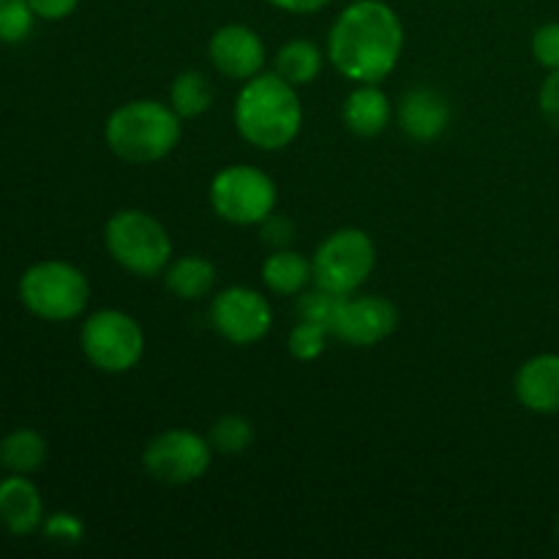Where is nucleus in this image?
Returning <instances> with one entry per match:
<instances>
[{
  "label": "nucleus",
  "instance_id": "1",
  "mask_svg": "<svg viewBox=\"0 0 559 559\" xmlns=\"http://www.w3.org/2000/svg\"><path fill=\"white\" fill-rule=\"evenodd\" d=\"M404 49V27L385 0H355L336 16L328 36V58L347 80L377 82L396 69Z\"/></svg>",
  "mask_w": 559,
  "mask_h": 559
},
{
  "label": "nucleus",
  "instance_id": "2",
  "mask_svg": "<svg viewBox=\"0 0 559 559\" xmlns=\"http://www.w3.org/2000/svg\"><path fill=\"white\" fill-rule=\"evenodd\" d=\"M304 123V107L278 74H257L243 82L235 102V126L249 145L260 151H282L298 136Z\"/></svg>",
  "mask_w": 559,
  "mask_h": 559
},
{
  "label": "nucleus",
  "instance_id": "3",
  "mask_svg": "<svg viewBox=\"0 0 559 559\" xmlns=\"http://www.w3.org/2000/svg\"><path fill=\"white\" fill-rule=\"evenodd\" d=\"M109 151L129 164H151L169 156L180 140V118L169 104L129 102L115 109L107 120Z\"/></svg>",
  "mask_w": 559,
  "mask_h": 559
},
{
  "label": "nucleus",
  "instance_id": "4",
  "mask_svg": "<svg viewBox=\"0 0 559 559\" xmlns=\"http://www.w3.org/2000/svg\"><path fill=\"white\" fill-rule=\"evenodd\" d=\"M20 300L33 317L47 322H69L85 311L91 284L76 265L44 260L20 276Z\"/></svg>",
  "mask_w": 559,
  "mask_h": 559
},
{
  "label": "nucleus",
  "instance_id": "5",
  "mask_svg": "<svg viewBox=\"0 0 559 559\" xmlns=\"http://www.w3.org/2000/svg\"><path fill=\"white\" fill-rule=\"evenodd\" d=\"M104 243L118 265L136 276H156L173 260V240L145 211H118L104 227Z\"/></svg>",
  "mask_w": 559,
  "mask_h": 559
},
{
  "label": "nucleus",
  "instance_id": "6",
  "mask_svg": "<svg viewBox=\"0 0 559 559\" xmlns=\"http://www.w3.org/2000/svg\"><path fill=\"white\" fill-rule=\"evenodd\" d=\"M374 262L377 249L364 229H336L314 251V260H311L314 287L336 295H353L371 276Z\"/></svg>",
  "mask_w": 559,
  "mask_h": 559
},
{
  "label": "nucleus",
  "instance_id": "7",
  "mask_svg": "<svg viewBox=\"0 0 559 559\" xmlns=\"http://www.w3.org/2000/svg\"><path fill=\"white\" fill-rule=\"evenodd\" d=\"M80 342L85 358L107 374H123L134 369L145 353V333L140 322L118 309H104L87 317Z\"/></svg>",
  "mask_w": 559,
  "mask_h": 559
},
{
  "label": "nucleus",
  "instance_id": "8",
  "mask_svg": "<svg viewBox=\"0 0 559 559\" xmlns=\"http://www.w3.org/2000/svg\"><path fill=\"white\" fill-rule=\"evenodd\" d=\"M276 183L249 164L224 167L211 183V205L224 222L251 227L276 211Z\"/></svg>",
  "mask_w": 559,
  "mask_h": 559
},
{
  "label": "nucleus",
  "instance_id": "9",
  "mask_svg": "<svg viewBox=\"0 0 559 559\" xmlns=\"http://www.w3.org/2000/svg\"><path fill=\"white\" fill-rule=\"evenodd\" d=\"M213 448L205 437L186 429H169L153 437L142 451V467L162 484H191L211 467Z\"/></svg>",
  "mask_w": 559,
  "mask_h": 559
},
{
  "label": "nucleus",
  "instance_id": "10",
  "mask_svg": "<svg viewBox=\"0 0 559 559\" xmlns=\"http://www.w3.org/2000/svg\"><path fill=\"white\" fill-rule=\"evenodd\" d=\"M211 320L227 342L246 347V344H254L267 336L273 325V311L257 289L229 287L222 289L213 300Z\"/></svg>",
  "mask_w": 559,
  "mask_h": 559
},
{
  "label": "nucleus",
  "instance_id": "11",
  "mask_svg": "<svg viewBox=\"0 0 559 559\" xmlns=\"http://www.w3.org/2000/svg\"><path fill=\"white\" fill-rule=\"evenodd\" d=\"M399 325V311L391 300L380 295H344L342 309L333 322L331 336L353 344V347H374L391 336Z\"/></svg>",
  "mask_w": 559,
  "mask_h": 559
},
{
  "label": "nucleus",
  "instance_id": "12",
  "mask_svg": "<svg viewBox=\"0 0 559 559\" xmlns=\"http://www.w3.org/2000/svg\"><path fill=\"white\" fill-rule=\"evenodd\" d=\"M207 58L224 76L246 82L265 66V44L249 25H224L211 36Z\"/></svg>",
  "mask_w": 559,
  "mask_h": 559
},
{
  "label": "nucleus",
  "instance_id": "13",
  "mask_svg": "<svg viewBox=\"0 0 559 559\" xmlns=\"http://www.w3.org/2000/svg\"><path fill=\"white\" fill-rule=\"evenodd\" d=\"M451 123V104L435 87H413L399 104V126L415 142H431L442 136Z\"/></svg>",
  "mask_w": 559,
  "mask_h": 559
},
{
  "label": "nucleus",
  "instance_id": "14",
  "mask_svg": "<svg viewBox=\"0 0 559 559\" xmlns=\"http://www.w3.org/2000/svg\"><path fill=\"white\" fill-rule=\"evenodd\" d=\"M44 500L31 475L9 473L0 480V524L11 535H31L44 524Z\"/></svg>",
  "mask_w": 559,
  "mask_h": 559
},
{
  "label": "nucleus",
  "instance_id": "15",
  "mask_svg": "<svg viewBox=\"0 0 559 559\" xmlns=\"http://www.w3.org/2000/svg\"><path fill=\"white\" fill-rule=\"evenodd\" d=\"M516 399L522 407L535 415H557L559 413V355L544 353L530 358L519 369Z\"/></svg>",
  "mask_w": 559,
  "mask_h": 559
},
{
  "label": "nucleus",
  "instance_id": "16",
  "mask_svg": "<svg viewBox=\"0 0 559 559\" xmlns=\"http://www.w3.org/2000/svg\"><path fill=\"white\" fill-rule=\"evenodd\" d=\"M344 123L353 134L358 136H377L385 131L388 120H391V102L385 93L371 82L355 87L344 102Z\"/></svg>",
  "mask_w": 559,
  "mask_h": 559
},
{
  "label": "nucleus",
  "instance_id": "17",
  "mask_svg": "<svg viewBox=\"0 0 559 559\" xmlns=\"http://www.w3.org/2000/svg\"><path fill=\"white\" fill-rule=\"evenodd\" d=\"M164 284L169 293L183 300L205 298L216 287V265L200 254L178 257L164 267Z\"/></svg>",
  "mask_w": 559,
  "mask_h": 559
},
{
  "label": "nucleus",
  "instance_id": "18",
  "mask_svg": "<svg viewBox=\"0 0 559 559\" xmlns=\"http://www.w3.org/2000/svg\"><path fill=\"white\" fill-rule=\"evenodd\" d=\"M262 282L276 295H300L311 282V262L293 249H276L262 262Z\"/></svg>",
  "mask_w": 559,
  "mask_h": 559
},
{
  "label": "nucleus",
  "instance_id": "19",
  "mask_svg": "<svg viewBox=\"0 0 559 559\" xmlns=\"http://www.w3.org/2000/svg\"><path fill=\"white\" fill-rule=\"evenodd\" d=\"M47 462V440L36 429H14L0 440V464L9 473L31 475Z\"/></svg>",
  "mask_w": 559,
  "mask_h": 559
},
{
  "label": "nucleus",
  "instance_id": "20",
  "mask_svg": "<svg viewBox=\"0 0 559 559\" xmlns=\"http://www.w3.org/2000/svg\"><path fill=\"white\" fill-rule=\"evenodd\" d=\"M322 71V49L309 38H293L276 52V74L289 85H309Z\"/></svg>",
  "mask_w": 559,
  "mask_h": 559
},
{
  "label": "nucleus",
  "instance_id": "21",
  "mask_svg": "<svg viewBox=\"0 0 559 559\" xmlns=\"http://www.w3.org/2000/svg\"><path fill=\"white\" fill-rule=\"evenodd\" d=\"M213 104V85L202 71H183L169 87V107L178 118H200Z\"/></svg>",
  "mask_w": 559,
  "mask_h": 559
},
{
  "label": "nucleus",
  "instance_id": "22",
  "mask_svg": "<svg viewBox=\"0 0 559 559\" xmlns=\"http://www.w3.org/2000/svg\"><path fill=\"white\" fill-rule=\"evenodd\" d=\"M213 453L222 456H240L254 445V426L243 415H222L207 431Z\"/></svg>",
  "mask_w": 559,
  "mask_h": 559
},
{
  "label": "nucleus",
  "instance_id": "23",
  "mask_svg": "<svg viewBox=\"0 0 559 559\" xmlns=\"http://www.w3.org/2000/svg\"><path fill=\"white\" fill-rule=\"evenodd\" d=\"M344 295L328 293V289L314 287L311 293H300L298 298V317L300 320H309L314 325L325 328L328 333L333 331V322H336L338 309H342Z\"/></svg>",
  "mask_w": 559,
  "mask_h": 559
},
{
  "label": "nucleus",
  "instance_id": "24",
  "mask_svg": "<svg viewBox=\"0 0 559 559\" xmlns=\"http://www.w3.org/2000/svg\"><path fill=\"white\" fill-rule=\"evenodd\" d=\"M36 20L27 0H0V41L22 44L33 33Z\"/></svg>",
  "mask_w": 559,
  "mask_h": 559
},
{
  "label": "nucleus",
  "instance_id": "25",
  "mask_svg": "<svg viewBox=\"0 0 559 559\" xmlns=\"http://www.w3.org/2000/svg\"><path fill=\"white\" fill-rule=\"evenodd\" d=\"M328 336H331V333H328L325 328L314 325V322L309 320H300L298 325L293 328V333H289V353L298 360H317L325 353Z\"/></svg>",
  "mask_w": 559,
  "mask_h": 559
},
{
  "label": "nucleus",
  "instance_id": "26",
  "mask_svg": "<svg viewBox=\"0 0 559 559\" xmlns=\"http://www.w3.org/2000/svg\"><path fill=\"white\" fill-rule=\"evenodd\" d=\"M41 530L52 544L76 546L82 538H85V524H82L74 513H66V511H58L52 513V516L44 519Z\"/></svg>",
  "mask_w": 559,
  "mask_h": 559
},
{
  "label": "nucleus",
  "instance_id": "27",
  "mask_svg": "<svg viewBox=\"0 0 559 559\" xmlns=\"http://www.w3.org/2000/svg\"><path fill=\"white\" fill-rule=\"evenodd\" d=\"M533 58L538 60L544 69L559 71V22H549V25L535 31Z\"/></svg>",
  "mask_w": 559,
  "mask_h": 559
},
{
  "label": "nucleus",
  "instance_id": "28",
  "mask_svg": "<svg viewBox=\"0 0 559 559\" xmlns=\"http://www.w3.org/2000/svg\"><path fill=\"white\" fill-rule=\"evenodd\" d=\"M260 227H262L260 238L265 240L273 251L287 249L289 240L295 238V227L287 216H276V213H271V216H267Z\"/></svg>",
  "mask_w": 559,
  "mask_h": 559
},
{
  "label": "nucleus",
  "instance_id": "29",
  "mask_svg": "<svg viewBox=\"0 0 559 559\" xmlns=\"http://www.w3.org/2000/svg\"><path fill=\"white\" fill-rule=\"evenodd\" d=\"M538 102L546 123L559 131V71H549V76H546L544 85H540Z\"/></svg>",
  "mask_w": 559,
  "mask_h": 559
},
{
  "label": "nucleus",
  "instance_id": "30",
  "mask_svg": "<svg viewBox=\"0 0 559 559\" xmlns=\"http://www.w3.org/2000/svg\"><path fill=\"white\" fill-rule=\"evenodd\" d=\"M33 9V14L38 20H47V22H60L66 16H71L80 5V0H27Z\"/></svg>",
  "mask_w": 559,
  "mask_h": 559
},
{
  "label": "nucleus",
  "instance_id": "31",
  "mask_svg": "<svg viewBox=\"0 0 559 559\" xmlns=\"http://www.w3.org/2000/svg\"><path fill=\"white\" fill-rule=\"evenodd\" d=\"M276 9L289 11V14H314V11L325 9L331 0H267Z\"/></svg>",
  "mask_w": 559,
  "mask_h": 559
},
{
  "label": "nucleus",
  "instance_id": "32",
  "mask_svg": "<svg viewBox=\"0 0 559 559\" xmlns=\"http://www.w3.org/2000/svg\"><path fill=\"white\" fill-rule=\"evenodd\" d=\"M557 538H559V519H557Z\"/></svg>",
  "mask_w": 559,
  "mask_h": 559
},
{
  "label": "nucleus",
  "instance_id": "33",
  "mask_svg": "<svg viewBox=\"0 0 559 559\" xmlns=\"http://www.w3.org/2000/svg\"><path fill=\"white\" fill-rule=\"evenodd\" d=\"M0 467H3V464H0Z\"/></svg>",
  "mask_w": 559,
  "mask_h": 559
}]
</instances>
